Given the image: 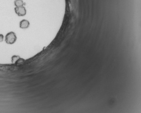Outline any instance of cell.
<instances>
[{
  "label": "cell",
  "instance_id": "obj_1",
  "mask_svg": "<svg viewBox=\"0 0 141 113\" xmlns=\"http://www.w3.org/2000/svg\"><path fill=\"white\" fill-rule=\"evenodd\" d=\"M17 39V36L15 33L13 32H11L6 34L5 36V41L8 44L12 45L15 43Z\"/></svg>",
  "mask_w": 141,
  "mask_h": 113
},
{
  "label": "cell",
  "instance_id": "obj_3",
  "mask_svg": "<svg viewBox=\"0 0 141 113\" xmlns=\"http://www.w3.org/2000/svg\"><path fill=\"white\" fill-rule=\"evenodd\" d=\"M30 26V23L27 20L23 19L22 20L20 23V28L22 29H26Z\"/></svg>",
  "mask_w": 141,
  "mask_h": 113
},
{
  "label": "cell",
  "instance_id": "obj_4",
  "mask_svg": "<svg viewBox=\"0 0 141 113\" xmlns=\"http://www.w3.org/2000/svg\"><path fill=\"white\" fill-rule=\"evenodd\" d=\"M25 5V3L22 0H15L14 1V5L17 7H22Z\"/></svg>",
  "mask_w": 141,
  "mask_h": 113
},
{
  "label": "cell",
  "instance_id": "obj_5",
  "mask_svg": "<svg viewBox=\"0 0 141 113\" xmlns=\"http://www.w3.org/2000/svg\"><path fill=\"white\" fill-rule=\"evenodd\" d=\"M25 63V59H23V58H20L16 62V63H15V64L17 65H23V64H24Z\"/></svg>",
  "mask_w": 141,
  "mask_h": 113
},
{
  "label": "cell",
  "instance_id": "obj_6",
  "mask_svg": "<svg viewBox=\"0 0 141 113\" xmlns=\"http://www.w3.org/2000/svg\"><path fill=\"white\" fill-rule=\"evenodd\" d=\"M19 58H20V57L19 56L13 55L12 56L11 59H12V62L13 63L15 64V63H16V62L19 59Z\"/></svg>",
  "mask_w": 141,
  "mask_h": 113
},
{
  "label": "cell",
  "instance_id": "obj_2",
  "mask_svg": "<svg viewBox=\"0 0 141 113\" xmlns=\"http://www.w3.org/2000/svg\"><path fill=\"white\" fill-rule=\"evenodd\" d=\"M16 14L19 16H25L26 14V10L24 6L15 7L14 9Z\"/></svg>",
  "mask_w": 141,
  "mask_h": 113
},
{
  "label": "cell",
  "instance_id": "obj_7",
  "mask_svg": "<svg viewBox=\"0 0 141 113\" xmlns=\"http://www.w3.org/2000/svg\"><path fill=\"white\" fill-rule=\"evenodd\" d=\"M4 35L2 34H0V42H1L4 40Z\"/></svg>",
  "mask_w": 141,
  "mask_h": 113
}]
</instances>
